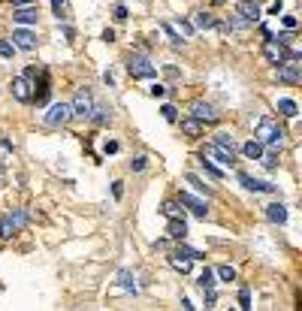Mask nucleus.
<instances>
[{
    "mask_svg": "<svg viewBox=\"0 0 302 311\" xmlns=\"http://www.w3.org/2000/svg\"><path fill=\"white\" fill-rule=\"evenodd\" d=\"M257 139L263 142V145H281V139H284V130L278 127V121H272V118H260L257 121Z\"/></svg>",
    "mask_w": 302,
    "mask_h": 311,
    "instance_id": "obj_1",
    "label": "nucleus"
},
{
    "mask_svg": "<svg viewBox=\"0 0 302 311\" xmlns=\"http://www.w3.org/2000/svg\"><path fill=\"white\" fill-rule=\"evenodd\" d=\"M127 73H130L133 79H154V76H157V67H154L145 54H136V51H133V54L127 57Z\"/></svg>",
    "mask_w": 302,
    "mask_h": 311,
    "instance_id": "obj_2",
    "label": "nucleus"
},
{
    "mask_svg": "<svg viewBox=\"0 0 302 311\" xmlns=\"http://www.w3.org/2000/svg\"><path fill=\"white\" fill-rule=\"evenodd\" d=\"M70 109H73V118H91V112H94V97H91L85 88H79L76 97H73V103H70Z\"/></svg>",
    "mask_w": 302,
    "mask_h": 311,
    "instance_id": "obj_3",
    "label": "nucleus"
},
{
    "mask_svg": "<svg viewBox=\"0 0 302 311\" xmlns=\"http://www.w3.org/2000/svg\"><path fill=\"white\" fill-rule=\"evenodd\" d=\"M70 118H73L70 103H51L48 112H45V124H48V127H64Z\"/></svg>",
    "mask_w": 302,
    "mask_h": 311,
    "instance_id": "obj_4",
    "label": "nucleus"
},
{
    "mask_svg": "<svg viewBox=\"0 0 302 311\" xmlns=\"http://www.w3.org/2000/svg\"><path fill=\"white\" fill-rule=\"evenodd\" d=\"M36 18H39L36 3H30V6H15V9H12V21H15V24H21V27L36 24Z\"/></svg>",
    "mask_w": 302,
    "mask_h": 311,
    "instance_id": "obj_5",
    "label": "nucleus"
},
{
    "mask_svg": "<svg viewBox=\"0 0 302 311\" xmlns=\"http://www.w3.org/2000/svg\"><path fill=\"white\" fill-rule=\"evenodd\" d=\"M263 57H266L269 64H275V67H278V64H284V60H287V48H284L281 42H275V39H266V42H263Z\"/></svg>",
    "mask_w": 302,
    "mask_h": 311,
    "instance_id": "obj_6",
    "label": "nucleus"
},
{
    "mask_svg": "<svg viewBox=\"0 0 302 311\" xmlns=\"http://www.w3.org/2000/svg\"><path fill=\"white\" fill-rule=\"evenodd\" d=\"M191 118H197V121H203V124H215V121H218V112H215L209 103L194 100V103H191Z\"/></svg>",
    "mask_w": 302,
    "mask_h": 311,
    "instance_id": "obj_7",
    "label": "nucleus"
},
{
    "mask_svg": "<svg viewBox=\"0 0 302 311\" xmlns=\"http://www.w3.org/2000/svg\"><path fill=\"white\" fill-rule=\"evenodd\" d=\"M278 79H281L284 85H299V82H302L299 64H293V60H284V64H278Z\"/></svg>",
    "mask_w": 302,
    "mask_h": 311,
    "instance_id": "obj_8",
    "label": "nucleus"
},
{
    "mask_svg": "<svg viewBox=\"0 0 302 311\" xmlns=\"http://www.w3.org/2000/svg\"><path fill=\"white\" fill-rule=\"evenodd\" d=\"M12 45H15V48H24V51H33V48H36V33H33L30 27H18V30L12 33Z\"/></svg>",
    "mask_w": 302,
    "mask_h": 311,
    "instance_id": "obj_9",
    "label": "nucleus"
},
{
    "mask_svg": "<svg viewBox=\"0 0 302 311\" xmlns=\"http://www.w3.org/2000/svg\"><path fill=\"white\" fill-rule=\"evenodd\" d=\"M30 88H33L30 79H24V76H15V79H12V97L21 100V103H30V100H33V91H30Z\"/></svg>",
    "mask_w": 302,
    "mask_h": 311,
    "instance_id": "obj_10",
    "label": "nucleus"
},
{
    "mask_svg": "<svg viewBox=\"0 0 302 311\" xmlns=\"http://www.w3.org/2000/svg\"><path fill=\"white\" fill-rule=\"evenodd\" d=\"M236 15L245 18L248 24H254V21L260 18V3H257V0H239V3H236Z\"/></svg>",
    "mask_w": 302,
    "mask_h": 311,
    "instance_id": "obj_11",
    "label": "nucleus"
},
{
    "mask_svg": "<svg viewBox=\"0 0 302 311\" xmlns=\"http://www.w3.org/2000/svg\"><path fill=\"white\" fill-rule=\"evenodd\" d=\"M178 206H188L197 218H206V212H209V209H206V203H203V200H197V197H194V194H188V191H182Z\"/></svg>",
    "mask_w": 302,
    "mask_h": 311,
    "instance_id": "obj_12",
    "label": "nucleus"
},
{
    "mask_svg": "<svg viewBox=\"0 0 302 311\" xmlns=\"http://www.w3.org/2000/svg\"><path fill=\"white\" fill-rule=\"evenodd\" d=\"M33 88H36V91H33L36 106H45V103H48V94H51V88H48V73H45V70L39 73V82H36Z\"/></svg>",
    "mask_w": 302,
    "mask_h": 311,
    "instance_id": "obj_13",
    "label": "nucleus"
},
{
    "mask_svg": "<svg viewBox=\"0 0 302 311\" xmlns=\"http://www.w3.org/2000/svg\"><path fill=\"white\" fill-rule=\"evenodd\" d=\"M239 184H242L245 191H254V194H269V191H275L269 181H257V178H251V175H245V172H239Z\"/></svg>",
    "mask_w": 302,
    "mask_h": 311,
    "instance_id": "obj_14",
    "label": "nucleus"
},
{
    "mask_svg": "<svg viewBox=\"0 0 302 311\" xmlns=\"http://www.w3.org/2000/svg\"><path fill=\"white\" fill-rule=\"evenodd\" d=\"M206 154H212L218 163H227V166H233V163H236V151H227V148H221V145H215V142L206 148Z\"/></svg>",
    "mask_w": 302,
    "mask_h": 311,
    "instance_id": "obj_15",
    "label": "nucleus"
},
{
    "mask_svg": "<svg viewBox=\"0 0 302 311\" xmlns=\"http://www.w3.org/2000/svg\"><path fill=\"white\" fill-rule=\"evenodd\" d=\"M203 127H206V124H203V121H197V118H185V121H182V133H185V136H191V139L203 136Z\"/></svg>",
    "mask_w": 302,
    "mask_h": 311,
    "instance_id": "obj_16",
    "label": "nucleus"
},
{
    "mask_svg": "<svg viewBox=\"0 0 302 311\" xmlns=\"http://www.w3.org/2000/svg\"><path fill=\"white\" fill-rule=\"evenodd\" d=\"M169 239H175V242H182L185 236H188V224H185V218H172L169 221Z\"/></svg>",
    "mask_w": 302,
    "mask_h": 311,
    "instance_id": "obj_17",
    "label": "nucleus"
},
{
    "mask_svg": "<svg viewBox=\"0 0 302 311\" xmlns=\"http://www.w3.org/2000/svg\"><path fill=\"white\" fill-rule=\"evenodd\" d=\"M242 154H245L248 160H260V154H263V142H260V139H248V142L242 145Z\"/></svg>",
    "mask_w": 302,
    "mask_h": 311,
    "instance_id": "obj_18",
    "label": "nucleus"
},
{
    "mask_svg": "<svg viewBox=\"0 0 302 311\" xmlns=\"http://www.w3.org/2000/svg\"><path fill=\"white\" fill-rule=\"evenodd\" d=\"M266 218H269L272 224H284V221H287V206H281V203H272V206L266 209Z\"/></svg>",
    "mask_w": 302,
    "mask_h": 311,
    "instance_id": "obj_19",
    "label": "nucleus"
},
{
    "mask_svg": "<svg viewBox=\"0 0 302 311\" xmlns=\"http://www.w3.org/2000/svg\"><path fill=\"white\" fill-rule=\"evenodd\" d=\"M194 24L203 27V30H212V27H218V18H215L212 12H197V15H194Z\"/></svg>",
    "mask_w": 302,
    "mask_h": 311,
    "instance_id": "obj_20",
    "label": "nucleus"
},
{
    "mask_svg": "<svg viewBox=\"0 0 302 311\" xmlns=\"http://www.w3.org/2000/svg\"><path fill=\"white\" fill-rule=\"evenodd\" d=\"M278 112H281L284 118H296V115H299V112H296V103H293V100H287V97H284V100H278Z\"/></svg>",
    "mask_w": 302,
    "mask_h": 311,
    "instance_id": "obj_21",
    "label": "nucleus"
},
{
    "mask_svg": "<svg viewBox=\"0 0 302 311\" xmlns=\"http://www.w3.org/2000/svg\"><path fill=\"white\" fill-rule=\"evenodd\" d=\"M160 212H163V215H166L169 221H172V218H185V212L178 209V203H175V200H169V203H163V206H160Z\"/></svg>",
    "mask_w": 302,
    "mask_h": 311,
    "instance_id": "obj_22",
    "label": "nucleus"
},
{
    "mask_svg": "<svg viewBox=\"0 0 302 311\" xmlns=\"http://www.w3.org/2000/svg\"><path fill=\"white\" fill-rule=\"evenodd\" d=\"M109 118H112L109 106H94V112H91V121H97V124H106Z\"/></svg>",
    "mask_w": 302,
    "mask_h": 311,
    "instance_id": "obj_23",
    "label": "nucleus"
},
{
    "mask_svg": "<svg viewBox=\"0 0 302 311\" xmlns=\"http://www.w3.org/2000/svg\"><path fill=\"white\" fill-rule=\"evenodd\" d=\"M172 254H178V257H188V260H203V257H206V254H200L197 248H188V245H178Z\"/></svg>",
    "mask_w": 302,
    "mask_h": 311,
    "instance_id": "obj_24",
    "label": "nucleus"
},
{
    "mask_svg": "<svg viewBox=\"0 0 302 311\" xmlns=\"http://www.w3.org/2000/svg\"><path fill=\"white\" fill-rule=\"evenodd\" d=\"M215 145H221V148H227V151H236V142H233L230 133H218V136H215Z\"/></svg>",
    "mask_w": 302,
    "mask_h": 311,
    "instance_id": "obj_25",
    "label": "nucleus"
},
{
    "mask_svg": "<svg viewBox=\"0 0 302 311\" xmlns=\"http://www.w3.org/2000/svg\"><path fill=\"white\" fill-rule=\"evenodd\" d=\"M169 263H172V269H178L182 275H185V272H191V260H188V257L182 260L178 254H172V257H169Z\"/></svg>",
    "mask_w": 302,
    "mask_h": 311,
    "instance_id": "obj_26",
    "label": "nucleus"
},
{
    "mask_svg": "<svg viewBox=\"0 0 302 311\" xmlns=\"http://www.w3.org/2000/svg\"><path fill=\"white\" fill-rule=\"evenodd\" d=\"M200 287H203V293H206V290H215V272H212V269H206V272L200 275Z\"/></svg>",
    "mask_w": 302,
    "mask_h": 311,
    "instance_id": "obj_27",
    "label": "nucleus"
},
{
    "mask_svg": "<svg viewBox=\"0 0 302 311\" xmlns=\"http://www.w3.org/2000/svg\"><path fill=\"white\" fill-rule=\"evenodd\" d=\"M9 221H12V227H15V233H18V230H21V227L27 224V215H24L21 209H15V212L9 215Z\"/></svg>",
    "mask_w": 302,
    "mask_h": 311,
    "instance_id": "obj_28",
    "label": "nucleus"
},
{
    "mask_svg": "<svg viewBox=\"0 0 302 311\" xmlns=\"http://www.w3.org/2000/svg\"><path fill=\"white\" fill-rule=\"evenodd\" d=\"M12 236H15V227H12L9 218H3V221H0V239L6 242V239H12Z\"/></svg>",
    "mask_w": 302,
    "mask_h": 311,
    "instance_id": "obj_29",
    "label": "nucleus"
},
{
    "mask_svg": "<svg viewBox=\"0 0 302 311\" xmlns=\"http://www.w3.org/2000/svg\"><path fill=\"white\" fill-rule=\"evenodd\" d=\"M160 27H163V30H166V36H169V42H172V45H175V48H178V45H182V42H185V39H182V36H178V33H175V27H172V24H160Z\"/></svg>",
    "mask_w": 302,
    "mask_h": 311,
    "instance_id": "obj_30",
    "label": "nucleus"
},
{
    "mask_svg": "<svg viewBox=\"0 0 302 311\" xmlns=\"http://www.w3.org/2000/svg\"><path fill=\"white\" fill-rule=\"evenodd\" d=\"M160 112H163V118H166L169 124H175V121H178V109H175V106H169V103H166Z\"/></svg>",
    "mask_w": 302,
    "mask_h": 311,
    "instance_id": "obj_31",
    "label": "nucleus"
},
{
    "mask_svg": "<svg viewBox=\"0 0 302 311\" xmlns=\"http://www.w3.org/2000/svg\"><path fill=\"white\" fill-rule=\"evenodd\" d=\"M200 163H203V169H206V175H212V178H224V172H221V169H218V166H212V163H209V160H206V157H203V160H200Z\"/></svg>",
    "mask_w": 302,
    "mask_h": 311,
    "instance_id": "obj_32",
    "label": "nucleus"
},
{
    "mask_svg": "<svg viewBox=\"0 0 302 311\" xmlns=\"http://www.w3.org/2000/svg\"><path fill=\"white\" fill-rule=\"evenodd\" d=\"M272 39H275V42H281L284 48H290V45H293V33H290V30H284V33H278V36H272Z\"/></svg>",
    "mask_w": 302,
    "mask_h": 311,
    "instance_id": "obj_33",
    "label": "nucleus"
},
{
    "mask_svg": "<svg viewBox=\"0 0 302 311\" xmlns=\"http://www.w3.org/2000/svg\"><path fill=\"white\" fill-rule=\"evenodd\" d=\"M260 160H263L266 169H275V166H278V154H275V151H272V154H260Z\"/></svg>",
    "mask_w": 302,
    "mask_h": 311,
    "instance_id": "obj_34",
    "label": "nucleus"
},
{
    "mask_svg": "<svg viewBox=\"0 0 302 311\" xmlns=\"http://www.w3.org/2000/svg\"><path fill=\"white\" fill-rule=\"evenodd\" d=\"M185 178H188V184H194V188H197V191H203V194H206V197H209V188H206V184H203V181H200V178H197V175H194V172H188V175H185Z\"/></svg>",
    "mask_w": 302,
    "mask_h": 311,
    "instance_id": "obj_35",
    "label": "nucleus"
},
{
    "mask_svg": "<svg viewBox=\"0 0 302 311\" xmlns=\"http://www.w3.org/2000/svg\"><path fill=\"white\" fill-rule=\"evenodd\" d=\"M218 278H221V281H233V278H236V269H233V266H221V269H218Z\"/></svg>",
    "mask_w": 302,
    "mask_h": 311,
    "instance_id": "obj_36",
    "label": "nucleus"
},
{
    "mask_svg": "<svg viewBox=\"0 0 302 311\" xmlns=\"http://www.w3.org/2000/svg\"><path fill=\"white\" fill-rule=\"evenodd\" d=\"M12 54H15V45H12V42H6V39H0V57H6V60H9Z\"/></svg>",
    "mask_w": 302,
    "mask_h": 311,
    "instance_id": "obj_37",
    "label": "nucleus"
},
{
    "mask_svg": "<svg viewBox=\"0 0 302 311\" xmlns=\"http://www.w3.org/2000/svg\"><path fill=\"white\" fill-rule=\"evenodd\" d=\"M118 281H121V287H124V290H136V284L130 281V272H127V269H124V272L118 275Z\"/></svg>",
    "mask_w": 302,
    "mask_h": 311,
    "instance_id": "obj_38",
    "label": "nucleus"
},
{
    "mask_svg": "<svg viewBox=\"0 0 302 311\" xmlns=\"http://www.w3.org/2000/svg\"><path fill=\"white\" fill-rule=\"evenodd\" d=\"M239 308H251V293H248V287H242V293H239Z\"/></svg>",
    "mask_w": 302,
    "mask_h": 311,
    "instance_id": "obj_39",
    "label": "nucleus"
},
{
    "mask_svg": "<svg viewBox=\"0 0 302 311\" xmlns=\"http://www.w3.org/2000/svg\"><path fill=\"white\" fill-rule=\"evenodd\" d=\"M145 166H148V160H145V157H133V160H130V169H133V172H142Z\"/></svg>",
    "mask_w": 302,
    "mask_h": 311,
    "instance_id": "obj_40",
    "label": "nucleus"
},
{
    "mask_svg": "<svg viewBox=\"0 0 302 311\" xmlns=\"http://www.w3.org/2000/svg\"><path fill=\"white\" fill-rule=\"evenodd\" d=\"M148 91H151V97H166V88H163V85H151Z\"/></svg>",
    "mask_w": 302,
    "mask_h": 311,
    "instance_id": "obj_41",
    "label": "nucleus"
},
{
    "mask_svg": "<svg viewBox=\"0 0 302 311\" xmlns=\"http://www.w3.org/2000/svg\"><path fill=\"white\" fill-rule=\"evenodd\" d=\"M178 30H182L185 36H191V33H194V24H188V21H178Z\"/></svg>",
    "mask_w": 302,
    "mask_h": 311,
    "instance_id": "obj_42",
    "label": "nucleus"
},
{
    "mask_svg": "<svg viewBox=\"0 0 302 311\" xmlns=\"http://www.w3.org/2000/svg\"><path fill=\"white\" fill-rule=\"evenodd\" d=\"M103 39H106V42H115V30H112V27H106V30H103Z\"/></svg>",
    "mask_w": 302,
    "mask_h": 311,
    "instance_id": "obj_43",
    "label": "nucleus"
},
{
    "mask_svg": "<svg viewBox=\"0 0 302 311\" xmlns=\"http://www.w3.org/2000/svg\"><path fill=\"white\" fill-rule=\"evenodd\" d=\"M115 18H118V21H124V18H127V9H124V6H118V9H115Z\"/></svg>",
    "mask_w": 302,
    "mask_h": 311,
    "instance_id": "obj_44",
    "label": "nucleus"
},
{
    "mask_svg": "<svg viewBox=\"0 0 302 311\" xmlns=\"http://www.w3.org/2000/svg\"><path fill=\"white\" fill-rule=\"evenodd\" d=\"M284 24H287V27L293 30V27H296V18H293V15H284Z\"/></svg>",
    "mask_w": 302,
    "mask_h": 311,
    "instance_id": "obj_45",
    "label": "nucleus"
},
{
    "mask_svg": "<svg viewBox=\"0 0 302 311\" xmlns=\"http://www.w3.org/2000/svg\"><path fill=\"white\" fill-rule=\"evenodd\" d=\"M118 151V142H106V154H115Z\"/></svg>",
    "mask_w": 302,
    "mask_h": 311,
    "instance_id": "obj_46",
    "label": "nucleus"
},
{
    "mask_svg": "<svg viewBox=\"0 0 302 311\" xmlns=\"http://www.w3.org/2000/svg\"><path fill=\"white\" fill-rule=\"evenodd\" d=\"M112 194H115V197L121 200V194H124V188H121V181H115V188H112Z\"/></svg>",
    "mask_w": 302,
    "mask_h": 311,
    "instance_id": "obj_47",
    "label": "nucleus"
},
{
    "mask_svg": "<svg viewBox=\"0 0 302 311\" xmlns=\"http://www.w3.org/2000/svg\"><path fill=\"white\" fill-rule=\"evenodd\" d=\"M51 6H54V12H57V18H61V9H64V0H51Z\"/></svg>",
    "mask_w": 302,
    "mask_h": 311,
    "instance_id": "obj_48",
    "label": "nucleus"
},
{
    "mask_svg": "<svg viewBox=\"0 0 302 311\" xmlns=\"http://www.w3.org/2000/svg\"><path fill=\"white\" fill-rule=\"evenodd\" d=\"M30 3H36V0H12V6H30Z\"/></svg>",
    "mask_w": 302,
    "mask_h": 311,
    "instance_id": "obj_49",
    "label": "nucleus"
},
{
    "mask_svg": "<svg viewBox=\"0 0 302 311\" xmlns=\"http://www.w3.org/2000/svg\"><path fill=\"white\" fill-rule=\"evenodd\" d=\"M215 3H224V0H215Z\"/></svg>",
    "mask_w": 302,
    "mask_h": 311,
    "instance_id": "obj_50",
    "label": "nucleus"
}]
</instances>
